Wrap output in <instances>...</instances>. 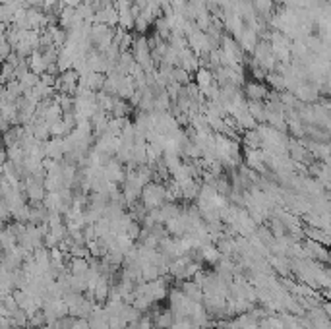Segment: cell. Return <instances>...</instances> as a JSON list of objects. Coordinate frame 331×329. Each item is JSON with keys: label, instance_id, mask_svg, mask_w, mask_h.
Masks as SVG:
<instances>
[{"label": "cell", "instance_id": "cell-1", "mask_svg": "<svg viewBox=\"0 0 331 329\" xmlns=\"http://www.w3.org/2000/svg\"><path fill=\"white\" fill-rule=\"evenodd\" d=\"M28 66H29V72H33L37 76H41V74H45L47 72V60H45V56L41 55V53H31V56H29V60H28Z\"/></svg>", "mask_w": 331, "mask_h": 329}, {"label": "cell", "instance_id": "cell-2", "mask_svg": "<svg viewBox=\"0 0 331 329\" xmlns=\"http://www.w3.org/2000/svg\"><path fill=\"white\" fill-rule=\"evenodd\" d=\"M246 93H248L250 99L260 101V99H264L265 95H267V89H265L262 83H250V85L246 87Z\"/></svg>", "mask_w": 331, "mask_h": 329}, {"label": "cell", "instance_id": "cell-3", "mask_svg": "<svg viewBox=\"0 0 331 329\" xmlns=\"http://www.w3.org/2000/svg\"><path fill=\"white\" fill-rule=\"evenodd\" d=\"M196 82H198V87L201 89V91H207V89H209V85H211V74H209V70L199 68Z\"/></svg>", "mask_w": 331, "mask_h": 329}]
</instances>
